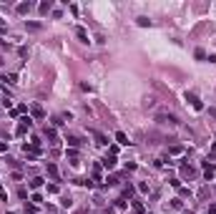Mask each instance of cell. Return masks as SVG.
Returning a JSON list of instances; mask_svg holds the SVG:
<instances>
[{
	"instance_id": "obj_1",
	"label": "cell",
	"mask_w": 216,
	"mask_h": 214,
	"mask_svg": "<svg viewBox=\"0 0 216 214\" xmlns=\"http://www.w3.org/2000/svg\"><path fill=\"white\" fill-rule=\"evenodd\" d=\"M156 121H158V124H171V126H173V124H178L173 114H156Z\"/></svg>"
},
{
	"instance_id": "obj_2",
	"label": "cell",
	"mask_w": 216,
	"mask_h": 214,
	"mask_svg": "<svg viewBox=\"0 0 216 214\" xmlns=\"http://www.w3.org/2000/svg\"><path fill=\"white\" fill-rule=\"evenodd\" d=\"M30 126H33V121H30V116H25V119H20V126H18V134L23 136V134H25V131H28Z\"/></svg>"
},
{
	"instance_id": "obj_3",
	"label": "cell",
	"mask_w": 216,
	"mask_h": 214,
	"mask_svg": "<svg viewBox=\"0 0 216 214\" xmlns=\"http://www.w3.org/2000/svg\"><path fill=\"white\" fill-rule=\"evenodd\" d=\"M186 98L191 101V106H193V109H196V111H201V109H203V103H201V101H198V98H196L193 93H186Z\"/></svg>"
},
{
	"instance_id": "obj_4",
	"label": "cell",
	"mask_w": 216,
	"mask_h": 214,
	"mask_svg": "<svg viewBox=\"0 0 216 214\" xmlns=\"http://www.w3.org/2000/svg\"><path fill=\"white\" fill-rule=\"evenodd\" d=\"M90 134H93V139H95V144H98V146H105V144H108V139H105L100 131H90Z\"/></svg>"
},
{
	"instance_id": "obj_5",
	"label": "cell",
	"mask_w": 216,
	"mask_h": 214,
	"mask_svg": "<svg viewBox=\"0 0 216 214\" xmlns=\"http://www.w3.org/2000/svg\"><path fill=\"white\" fill-rule=\"evenodd\" d=\"M103 166H105V169H113V166H116V156H113V154L105 156V159H103Z\"/></svg>"
},
{
	"instance_id": "obj_6",
	"label": "cell",
	"mask_w": 216,
	"mask_h": 214,
	"mask_svg": "<svg viewBox=\"0 0 216 214\" xmlns=\"http://www.w3.org/2000/svg\"><path fill=\"white\" fill-rule=\"evenodd\" d=\"M0 81H3V83L8 86V83H15V81H18V76H15V73H5V76L0 78Z\"/></svg>"
},
{
	"instance_id": "obj_7",
	"label": "cell",
	"mask_w": 216,
	"mask_h": 214,
	"mask_svg": "<svg viewBox=\"0 0 216 214\" xmlns=\"http://www.w3.org/2000/svg\"><path fill=\"white\" fill-rule=\"evenodd\" d=\"M45 136L50 139V144H58V134H55V129H45Z\"/></svg>"
},
{
	"instance_id": "obj_8",
	"label": "cell",
	"mask_w": 216,
	"mask_h": 214,
	"mask_svg": "<svg viewBox=\"0 0 216 214\" xmlns=\"http://www.w3.org/2000/svg\"><path fill=\"white\" fill-rule=\"evenodd\" d=\"M75 35H78V38H80L83 43H88V33H85L83 28H75Z\"/></svg>"
},
{
	"instance_id": "obj_9",
	"label": "cell",
	"mask_w": 216,
	"mask_h": 214,
	"mask_svg": "<svg viewBox=\"0 0 216 214\" xmlns=\"http://www.w3.org/2000/svg\"><path fill=\"white\" fill-rule=\"evenodd\" d=\"M116 141H118V144H128V136H126L123 131H118V134H116Z\"/></svg>"
},
{
	"instance_id": "obj_10",
	"label": "cell",
	"mask_w": 216,
	"mask_h": 214,
	"mask_svg": "<svg viewBox=\"0 0 216 214\" xmlns=\"http://www.w3.org/2000/svg\"><path fill=\"white\" fill-rule=\"evenodd\" d=\"M48 174H50V176L58 181V169H55V164H48Z\"/></svg>"
},
{
	"instance_id": "obj_11",
	"label": "cell",
	"mask_w": 216,
	"mask_h": 214,
	"mask_svg": "<svg viewBox=\"0 0 216 214\" xmlns=\"http://www.w3.org/2000/svg\"><path fill=\"white\" fill-rule=\"evenodd\" d=\"M28 10H30V3H20L18 5V13H28Z\"/></svg>"
},
{
	"instance_id": "obj_12",
	"label": "cell",
	"mask_w": 216,
	"mask_h": 214,
	"mask_svg": "<svg viewBox=\"0 0 216 214\" xmlns=\"http://www.w3.org/2000/svg\"><path fill=\"white\" fill-rule=\"evenodd\" d=\"M133 211H136V214H146L143 206H141V201H133Z\"/></svg>"
},
{
	"instance_id": "obj_13",
	"label": "cell",
	"mask_w": 216,
	"mask_h": 214,
	"mask_svg": "<svg viewBox=\"0 0 216 214\" xmlns=\"http://www.w3.org/2000/svg\"><path fill=\"white\" fill-rule=\"evenodd\" d=\"M40 184H43V179H40V176H35V179H33V181H30V186H33V189H38V186H40Z\"/></svg>"
},
{
	"instance_id": "obj_14",
	"label": "cell",
	"mask_w": 216,
	"mask_h": 214,
	"mask_svg": "<svg viewBox=\"0 0 216 214\" xmlns=\"http://www.w3.org/2000/svg\"><path fill=\"white\" fill-rule=\"evenodd\" d=\"M33 114H35L38 119H43V109H40V106H35V109H33Z\"/></svg>"
},
{
	"instance_id": "obj_15",
	"label": "cell",
	"mask_w": 216,
	"mask_h": 214,
	"mask_svg": "<svg viewBox=\"0 0 216 214\" xmlns=\"http://www.w3.org/2000/svg\"><path fill=\"white\" fill-rule=\"evenodd\" d=\"M138 25H143V28H146V25H151V20H148V18H138Z\"/></svg>"
},
{
	"instance_id": "obj_16",
	"label": "cell",
	"mask_w": 216,
	"mask_h": 214,
	"mask_svg": "<svg viewBox=\"0 0 216 214\" xmlns=\"http://www.w3.org/2000/svg\"><path fill=\"white\" fill-rule=\"evenodd\" d=\"M68 144H70V146H78V144H80V139H75V136H70V139H68Z\"/></svg>"
},
{
	"instance_id": "obj_17",
	"label": "cell",
	"mask_w": 216,
	"mask_h": 214,
	"mask_svg": "<svg viewBox=\"0 0 216 214\" xmlns=\"http://www.w3.org/2000/svg\"><path fill=\"white\" fill-rule=\"evenodd\" d=\"M208 214H216V204H211V206H208Z\"/></svg>"
}]
</instances>
